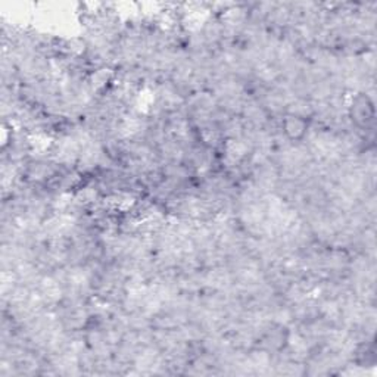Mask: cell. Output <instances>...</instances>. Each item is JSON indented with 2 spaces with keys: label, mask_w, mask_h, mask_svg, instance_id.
I'll return each mask as SVG.
<instances>
[{
  "label": "cell",
  "mask_w": 377,
  "mask_h": 377,
  "mask_svg": "<svg viewBox=\"0 0 377 377\" xmlns=\"http://www.w3.org/2000/svg\"><path fill=\"white\" fill-rule=\"evenodd\" d=\"M308 128L307 117L297 116V113H288L282 120V130L289 142H302L308 135Z\"/></svg>",
  "instance_id": "obj_1"
},
{
  "label": "cell",
  "mask_w": 377,
  "mask_h": 377,
  "mask_svg": "<svg viewBox=\"0 0 377 377\" xmlns=\"http://www.w3.org/2000/svg\"><path fill=\"white\" fill-rule=\"evenodd\" d=\"M350 116L358 125H367L373 121L374 117V108L370 97L364 93H358L350 106Z\"/></svg>",
  "instance_id": "obj_2"
}]
</instances>
